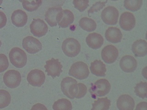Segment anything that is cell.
<instances>
[{"mask_svg": "<svg viewBox=\"0 0 147 110\" xmlns=\"http://www.w3.org/2000/svg\"><path fill=\"white\" fill-rule=\"evenodd\" d=\"M7 22V18L5 14L0 11V29L6 26Z\"/></svg>", "mask_w": 147, "mask_h": 110, "instance_id": "836d02e7", "label": "cell"}, {"mask_svg": "<svg viewBox=\"0 0 147 110\" xmlns=\"http://www.w3.org/2000/svg\"><path fill=\"white\" fill-rule=\"evenodd\" d=\"M75 19L74 15L72 11L65 9L61 11L57 16V22L62 28H66L72 24Z\"/></svg>", "mask_w": 147, "mask_h": 110, "instance_id": "5bb4252c", "label": "cell"}, {"mask_svg": "<svg viewBox=\"0 0 147 110\" xmlns=\"http://www.w3.org/2000/svg\"><path fill=\"white\" fill-rule=\"evenodd\" d=\"M86 42L90 48L98 49L102 47L104 42L103 37L96 33L90 34L86 37Z\"/></svg>", "mask_w": 147, "mask_h": 110, "instance_id": "d6986e66", "label": "cell"}, {"mask_svg": "<svg viewBox=\"0 0 147 110\" xmlns=\"http://www.w3.org/2000/svg\"><path fill=\"white\" fill-rule=\"evenodd\" d=\"M142 3V0H125L124 2V6L128 10L137 11L141 8Z\"/></svg>", "mask_w": 147, "mask_h": 110, "instance_id": "484cf974", "label": "cell"}, {"mask_svg": "<svg viewBox=\"0 0 147 110\" xmlns=\"http://www.w3.org/2000/svg\"><path fill=\"white\" fill-rule=\"evenodd\" d=\"M111 85L108 80L100 79L94 83L91 84L89 92L93 98L96 97H102L107 95L110 91Z\"/></svg>", "mask_w": 147, "mask_h": 110, "instance_id": "6da1fadb", "label": "cell"}, {"mask_svg": "<svg viewBox=\"0 0 147 110\" xmlns=\"http://www.w3.org/2000/svg\"><path fill=\"white\" fill-rule=\"evenodd\" d=\"M11 63L16 68H21L24 67L27 62L26 53L20 48H13L9 54Z\"/></svg>", "mask_w": 147, "mask_h": 110, "instance_id": "7a4b0ae2", "label": "cell"}, {"mask_svg": "<svg viewBox=\"0 0 147 110\" xmlns=\"http://www.w3.org/2000/svg\"><path fill=\"white\" fill-rule=\"evenodd\" d=\"M92 74L98 77H105L107 71L106 66L101 60H96L91 64L90 67Z\"/></svg>", "mask_w": 147, "mask_h": 110, "instance_id": "7402d4cb", "label": "cell"}, {"mask_svg": "<svg viewBox=\"0 0 147 110\" xmlns=\"http://www.w3.org/2000/svg\"><path fill=\"white\" fill-rule=\"evenodd\" d=\"M147 82H141L135 87V93L137 96L142 99L146 98L147 96Z\"/></svg>", "mask_w": 147, "mask_h": 110, "instance_id": "f1b7e54d", "label": "cell"}, {"mask_svg": "<svg viewBox=\"0 0 147 110\" xmlns=\"http://www.w3.org/2000/svg\"><path fill=\"white\" fill-rule=\"evenodd\" d=\"M89 1L86 0H74L73 1V3L75 8L77 9L80 12H83L89 6Z\"/></svg>", "mask_w": 147, "mask_h": 110, "instance_id": "4dcf8cb0", "label": "cell"}, {"mask_svg": "<svg viewBox=\"0 0 147 110\" xmlns=\"http://www.w3.org/2000/svg\"><path fill=\"white\" fill-rule=\"evenodd\" d=\"M1 44H2V43H1V40H0V47H1Z\"/></svg>", "mask_w": 147, "mask_h": 110, "instance_id": "8d00e7d4", "label": "cell"}, {"mask_svg": "<svg viewBox=\"0 0 147 110\" xmlns=\"http://www.w3.org/2000/svg\"><path fill=\"white\" fill-rule=\"evenodd\" d=\"M11 101V97L9 92L5 90H0V109L8 107Z\"/></svg>", "mask_w": 147, "mask_h": 110, "instance_id": "f546056e", "label": "cell"}, {"mask_svg": "<svg viewBox=\"0 0 147 110\" xmlns=\"http://www.w3.org/2000/svg\"><path fill=\"white\" fill-rule=\"evenodd\" d=\"M22 3L23 7L28 11L32 12L36 10L42 4V1L36 0V1H20Z\"/></svg>", "mask_w": 147, "mask_h": 110, "instance_id": "4316f807", "label": "cell"}, {"mask_svg": "<svg viewBox=\"0 0 147 110\" xmlns=\"http://www.w3.org/2000/svg\"><path fill=\"white\" fill-rule=\"evenodd\" d=\"M3 81L9 88H16L20 85L21 81L20 73L16 70H8L4 75Z\"/></svg>", "mask_w": 147, "mask_h": 110, "instance_id": "8992f818", "label": "cell"}, {"mask_svg": "<svg viewBox=\"0 0 147 110\" xmlns=\"http://www.w3.org/2000/svg\"><path fill=\"white\" fill-rule=\"evenodd\" d=\"M147 43L142 39L135 41L131 46V50L136 57H144L147 54Z\"/></svg>", "mask_w": 147, "mask_h": 110, "instance_id": "ffe728a7", "label": "cell"}, {"mask_svg": "<svg viewBox=\"0 0 147 110\" xmlns=\"http://www.w3.org/2000/svg\"><path fill=\"white\" fill-rule=\"evenodd\" d=\"M92 108L91 110H109L111 105V101L106 97L98 98L92 104Z\"/></svg>", "mask_w": 147, "mask_h": 110, "instance_id": "603a6c76", "label": "cell"}, {"mask_svg": "<svg viewBox=\"0 0 147 110\" xmlns=\"http://www.w3.org/2000/svg\"><path fill=\"white\" fill-rule=\"evenodd\" d=\"M23 47L28 53L34 54L40 52L42 49V44L40 41L33 37H26L23 39Z\"/></svg>", "mask_w": 147, "mask_h": 110, "instance_id": "52a82bcc", "label": "cell"}, {"mask_svg": "<svg viewBox=\"0 0 147 110\" xmlns=\"http://www.w3.org/2000/svg\"><path fill=\"white\" fill-rule=\"evenodd\" d=\"M87 87L82 83L77 82L74 83L70 85L69 89V99H80L84 97L87 93Z\"/></svg>", "mask_w": 147, "mask_h": 110, "instance_id": "9a60e30c", "label": "cell"}, {"mask_svg": "<svg viewBox=\"0 0 147 110\" xmlns=\"http://www.w3.org/2000/svg\"><path fill=\"white\" fill-rule=\"evenodd\" d=\"M62 50L65 55L69 57H74L79 54L81 46L79 41L72 38H67L62 45Z\"/></svg>", "mask_w": 147, "mask_h": 110, "instance_id": "3957f363", "label": "cell"}, {"mask_svg": "<svg viewBox=\"0 0 147 110\" xmlns=\"http://www.w3.org/2000/svg\"><path fill=\"white\" fill-rule=\"evenodd\" d=\"M105 36L107 41L113 44L121 42L122 39V34L121 30L116 27L109 28L105 33Z\"/></svg>", "mask_w": 147, "mask_h": 110, "instance_id": "ac0fdd59", "label": "cell"}, {"mask_svg": "<svg viewBox=\"0 0 147 110\" xmlns=\"http://www.w3.org/2000/svg\"><path fill=\"white\" fill-rule=\"evenodd\" d=\"M119 17L118 10L113 6H108L103 9L101 13L102 19L107 25H116L118 23Z\"/></svg>", "mask_w": 147, "mask_h": 110, "instance_id": "5b68a950", "label": "cell"}, {"mask_svg": "<svg viewBox=\"0 0 147 110\" xmlns=\"http://www.w3.org/2000/svg\"><path fill=\"white\" fill-rule=\"evenodd\" d=\"M107 2V1H99L94 4L88 11L89 16H90V14H92L101 10V9H102L105 6L106 3Z\"/></svg>", "mask_w": 147, "mask_h": 110, "instance_id": "1f68e13d", "label": "cell"}, {"mask_svg": "<svg viewBox=\"0 0 147 110\" xmlns=\"http://www.w3.org/2000/svg\"><path fill=\"white\" fill-rule=\"evenodd\" d=\"M76 82H77V81L76 79L69 77L64 78L61 82V90L64 95H66L69 98V89L70 88V85Z\"/></svg>", "mask_w": 147, "mask_h": 110, "instance_id": "83f0119b", "label": "cell"}, {"mask_svg": "<svg viewBox=\"0 0 147 110\" xmlns=\"http://www.w3.org/2000/svg\"><path fill=\"white\" fill-rule=\"evenodd\" d=\"M135 17L132 13L125 12L121 15L119 20V26L125 31H131L136 25Z\"/></svg>", "mask_w": 147, "mask_h": 110, "instance_id": "7c38bea8", "label": "cell"}, {"mask_svg": "<svg viewBox=\"0 0 147 110\" xmlns=\"http://www.w3.org/2000/svg\"><path fill=\"white\" fill-rule=\"evenodd\" d=\"M47 75L50 76L53 78L59 77L63 72V65L59 60L52 58L46 62V65L44 66Z\"/></svg>", "mask_w": 147, "mask_h": 110, "instance_id": "ba28073f", "label": "cell"}, {"mask_svg": "<svg viewBox=\"0 0 147 110\" xmlns=\"http://www.w3.org/2000/svg\"><path fill=\"white\" fill-rule=\"evenodd\" d=\"M31 33L34 36L41 37L45 36L48 31V26L43 20L34 19L30 26Z\"/></svg>", "mask_w": 147, "mask_h": 110, "instance_id": "30bf717a", "label": "cell"}, {"mask_svg": "<svg viewBox=\"0 0 147 110\" xmlns=\"http://www.w3.org/2000/svg\"><path fill=\"white\" fill-rule=\"evenodd\" d=\"M53 108V110H72V105L66 99H61L54 102Z\"/></svg>", "mask_w": 147, "mask_h": 110, "instance_id": "d4e9b609", "label": "cell"}, {"mask_svg": "<svg viewBox=\"0 0 147 110\" xmlns=\"http://www.w3.org/2000/svg\"><path fill=\"white\" fill-rule=\"evenodd\" d=\"M88 66L83 62H78L74 63L69 70V74L79 79H86L89 75Z\"/></svg>", "mask_w": 147, "mask_h": 110, "instance_id": "277c9868", "label": "cell"}, {"mask_svg": "<svg viewBox=\"0 0 147 110\" xmlns=\"http://www.w3.org/2000/svg\"><path fill=\"white\" fill-rule=\"evenodd\" d=\"M138 62L134 57L130 55H126L122 57L119 62V66L124 72L131 73L137 69Z\"/></svg>", "mask_w": 147, "mask_h": 110, "instance_id": "4fadbf2b", "label": "cell"}, {"mask_svg": "<svg viewBox=\"0 0 147 110\" xmlns=\"http://www.w3.org/2000/svg\"><path fill=\"white\" fill-rule=\"evenodd\" d=\"M8 66L9 62L7 56L4 54H0V73L6 71Z\"/></svg>", "mask_w": 147, "mask_h": 110, "instance_id": "d6a6232c", "label": "cell"}, {"mask_svg": "<svg viewBox=\"0 0 147 110\" xmlns=\"http://www.w3.org/2000/svg\"><path fill=\"white\" fill-rule=\"evenodd\" d=\"M11 20L13 24L17 27H23L28 21V16L25 11L22 10H17L11 14Z\"/></svg>", "mask_w": 147, "mask_h": 110, "instance_id": "e0dca14e", "label": "cell"}, {"mask_svg": "<svg viewBox=\"0 0 147 110\" xmlns=\"http://www.w3.org/2000/svg\"><path fill=\"white\" fill-rule=\"evenodd\" d=\"M135 110H147V103L146 101L140 102L137 105Z\"/></svg>", "mask_w": 147, "mask_h": 110, "instance_id": "e575fe53", "label": "cell"}, {"mask_svg": "<svg viewBox=\"0 0 147 110\" xmlns=\"http://www.w3.org/2000/svg\"><path fill=\"white\" fill-rule=\"evenodd\" d=\"M46 76L43 71L35 69L28 74L27 80L30 85L34 87H41L45 82Z\"/></svg>", "mask_w": 147, "mask_h": 110, "instance_id": "9c48e42d", "label": "cell"}, {"mask_svg": "<svg viewBox=\"0 0 147 110\" xmlns=\"http://www.w3.org/2000/svg\"><path fill=\"white\" fill-rule=\"evenodd\" d=\"M30 110H48L47 108L45 107L44 105L41 104L40 103H37L32 107Z\"/></svg>", "mask_w": 147, "mask_h": 110, "instance_id": "d590c367", "label": "cell"}, {"mask_svg": "<svg viewBox=\"0 0 147 110\" xmlns=\"http://www.w3.org/2000/svg\"><path fill=\"white\" fill-rule=\"evenodd\" d=\"M79 26L82 29L89 32L94 31L96 28V24L95 21L86 17L80 19Z\"/></svg>", "mask_w": 147, "mask_h": 110, "instance_id": "cb8c5ba5", "label": "cell"}, {"mask_svg": "<svg viewBox=\"0 0 147 110\" xmlns=\"http://www.w3.org/2000/svg\"><path fill=\"white\" fill-rule=\"evenodd\" d=\"M117 107L119 110H133L135 103L134 100L128 95H122L117 101Z\"/></svg>", "mask_w": 147, "mask_h": 110, "instance_id": "2e32d148", "label": "cell"}, {"mask_svg": "<svg viewBox=\"0 0 147 110\" xmlns=\"http://www.w3.org/2000/svg\"><path fill=\"white\" fill-rule=\"evenodd\" d=\"M119 52L115 46H106L101 52V56L103 61L107 64H112L116 61L118 57Z\"/></svg>", "mask_w": 147, "mask_h": 110, "instance_id": "8fae6325", "label": "cell"}, {"mask_svg": "<svg viewBox=\"0 0 147 110\" xmlns=\"http://www.w3.org/2000/svg\"><path fill=\"white\" fill-rule=\"evenodd\" d=\"M63 10L61 7H50L45 14V20L51 27L56 26L57 25V16L59 13Z\"/></svg>", "mask_w": 147, "mask_h": 110, "instance_id": "44dd1931", "label": "cell"}]
</instances>
